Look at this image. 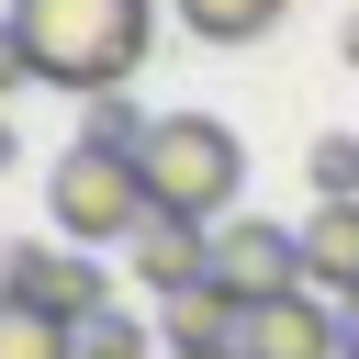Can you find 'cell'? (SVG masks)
<instances>
[{"label":"cell","mask_w":359,"mask_h":359,"mask_svg":"<svg viewBox=\"0 0 359 359\" xmlns=\"http://www.w3.org/2000/svg\"><path fill=\"white\" fill-rule=\"evenodd\" d=\"M337 56H348V67H359V11H348V22H337Z\"/></svg>","instance_id":"17"},{"label":"cell","mask_w":359,"mask_h":359,"mask_svg":"<svg viewBox=\"0 0 359 359\" xmlns=\"http://www.w3.org/2000/svg\"><path fill=\"white\" fill-rule=\"evenodd\" d=\"M0 292H11V303H34V314H56V325L112 314V269H90V247H56V236L0 247Z\"/></svg>","instance_id":"4"},{"label":"cell","mask_w":359,"mask_h":359,"mask_svg":"<svg viewBox=\"0 0 359 359\" xmlns=\"http://www.w3.org/2000/svg\"><path fill=\"white\" fill-rule=\"evenodd\" d=\"M34 67H22V45H11V22H0V90H22Z\"/></svg>","instance_id":"15"},{"label":"cell","mask_w":359,"mask_h":359,"mask_svg":"<svg viewBox=\"0 0 359 359\" xmlns=\"http://www.w3.org/2000/svg\"><path fill=\"white\" fill-rule=\"evenodd\" d=\"M135 168H146V202L180 213V224H224L236 191H247V146L213 112H157L146 146H135Z\"/></svg>","instance_id":"2"},{"label":"cell","mask_w":359,"mask_h":359,"mask_svg":"<svg viewBox=\"0 0 359 359\" xmlns=\"http://www.w3.org/2000/svg\"><path fill=\"white\" fill-rule=\"evenodd\" d=\"M168 359H236V348H168Z\"/></svg>","instance_id":"19"},{"label":"cell","mask_w":359,"mask_h":359,"mask_svg":"<svg viewBox=\"0 0 359 359\" xmlns=\"http://www.w3.org/2000/svg\"><path fill=\"white\" fill-rule=\"evenodd\" d=\"M236 325H247V303H236L224 280H202V292H180V303H157V348H236Z\"/></svg>","instance_id":"9"},{"label":"cell","mask_w":359,"mask_h":359,"mask_svg":"<svg viewBox=\"0 0 359 359\" xmlns=\"http://www.w3.org/2000/svg\"><path fill=\"white\" fill-rule=\"evenodd\" d=\"M236 359H348L337 348V303L303 280V292H269V303H247V325H236Z\"/></svg>","instance_id":"6"},{"label":"cell","mask_w":359,"mask_h":359,"mask_svg":"<svg viewBox=\"0 0 359 359\" xmlns=\"http://www.w3.org/2000/svg\"><path fill=\"white\" fill-rule=\"evenodd\" d=\"M123 269H135L157 303H180V292H202V280H213V224H180V213H157V224L123 247Z\"/></svg>","instance_id":"7"},{"label":"cell","mask_w":359,"mask_h":359,"mask_svg":"<svg viewBox=\"0 0 359 359\" xmlns=\"http://www.w3.org/2000/svg\"><path fill=\"white\" fill-rule=\"evenodd\" d=\"M303 180H314V202H359V135H314Z\"/></svg>","instance_id":"13"},{"label":"cell","mask_w":359,"mask_h":359,"mask_svg":"<svg viewBox=\"0 0 359 359\" xmlns=\"http://www.w3.org/2000/svg\"><path fill=\"white\" fill-rule=\"evenodd\" d=\"M79 359H168V348H157V325H146L135 303H112V314L79 325Z\"/></svg>","instance_id":"12"},{"label":"cell","mask_w":359,"mask_h":359,"mask_svg":"<svg viewBox=\"0 0 359 359\" xmlns=\"http://www.w3.org/2000/svg\"><path fill=\"white\" fill-rule=\"evenodd\" d=\"M11 157H22V135H11V112H0V168H11Z\"/></svg>","instance_id":"18"},{"label":"cell","mask_w":359,"mask_h":359,"mask_svg":"<svg viewBox=\"0 0 359 359\" xmlns=\"http://www.w3.org/2000/svg\"><path fill=\"white\" fill-rule=\"evenodd\" d=\"M303 280H314L325 303L359 292V202H314V213H303Z\"/></svg>","instance_id":"8"},{"label":"cell","mask_w":359,"mask_h":359,"mask_svg":"<svg viewBox=\"0 0 359 359\" xmlns=\"http://www.w3.org/2000/svg\"><path fill=\"white\" fill-rule=\"evenodd\" d=\"M0 22H11V45H22V67H34L45 90L101 101V90H123V79L146 67L157 0H11Z\"/></svg>","instance_id":"1"},{"label":"cell","mask_w":359,"mask_h":359,"mask_svg":"<svg viewBox=\"0 0 359 359\" xmlns=\"http://www.w3.org/2000/svg\"><path fill=\"white\" fill-rule=\"evenodd\" d=\"M213 280H224L236 303L303 292V224H269V213H224V224H213Z\"/></svg>","instance_id":"5"},{"label":"cell","mask_w":359,"mask_h":359,"mask_svg":"<svg viewBox=\"0 0 359 359\" xmlns=\"http://www.w3.org/2000/svg\"><path fill=\"white\" fill-rule=\"evenodd\" d=\"M45 202H56V236L67 247H135L146 224H157V202H146V168H135V146H67L56 157V180H45Z\"/></svg>","instance_id":"3"},{"label":"cell","mask_w":359,"mask_h":359,"mask_svg":"<svg viewBox=\"0 0 359 359\" xmlns=\"http://www.w3.org/2000/svg\"><path fill=\"white\" fill-rule=\"evenodd\" d=\"M0 359H79V325H56V314L0 292Z\"/></svg>","instance_id":"11"},{"label":"cell","mask_w":359,"mask_h":359,"mask_svg":"<svg viewBox=\"0 0 359 359\" xmlns=\"http://www.w3.org/2000/svg\"><path fill=\"white\" fill-rule=\"evenodd\" d=\"M146 123H157V112H135V101H123V90H101V101H90V123H79V135H90V146H146Z\"/></svg>","instance_id":"14"},{"label":"cell","mask_w":359,"mask_h":359,"mask_svg":"<svg viewBox=\"0 0 359 359\" xmlns=\"http://www.w3.org/2000/svg\"><path fill=\"white\" fill-rule=\"evenodd\" d=\"M168 11H180V34H202V45H258V34L292 22V0H168Z\"/></svg>","instance_id":"10"},{"label":"cell","mask_w":359,"mask_h":359,"mask_svg":"<svg viewBox=\"0 0 359 359\" xmlns=\"http://www.w3.org/2000/svg\"><path fill=\"white\" fill-rule=\"evenodd\" d=\"M337 348H348V359H359V292H348V303H337Z\"/></svg>","instance_id":"16"}]
</instances>
